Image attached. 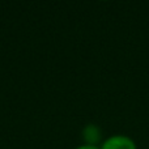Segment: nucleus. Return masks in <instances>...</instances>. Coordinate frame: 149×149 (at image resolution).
Instances as JSON below:
<instances>
[{"label":"nucleus","mask_w":149,"mask_h":149,"mask_svg":"<svg viewBox=\"0 0 149 149\" xmlns=\"http://www.w3.org/2000/svg\"><path fill=\"white\" fill-rule=\"evenodd\" d=\"M82 136H84L85 141H86V145H93V147H95V144L100 143L102 134H101V130L98 128L97 126H94V124H88L84 128V131H82Z\"/></svg>","instance_id":"nucleus-2"},{"label":"nucleus","mask_w":149,"mask_h":149,"mask_svg":"<svg viewBox=\"0 0 149 149\" xmlns=\"http://www.w3.org/2000/svg\"><path fill=\"white\" fill-rule=\"evenodd\" d=\"M101 149H136V144L134 140L123 135L111 136L103 143Z\"/></svg>","instance_id":"nucleus-1"},{"label":"nucleus","mask_w":149,"mask_h":149,"mask_svg":"<svg viewBox=\"0 0 149 149\" xmlns=\"http://www.w3.org/2000/svg\"><path fill=\"white\" fill-rule=\"evenodd\" d=\"M76 149H98L97 147H93V145H82V147H79V148H76Z\"/></svg>","instance_id":"nucleus-3"}]
</instances>
